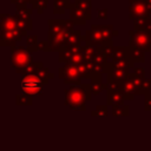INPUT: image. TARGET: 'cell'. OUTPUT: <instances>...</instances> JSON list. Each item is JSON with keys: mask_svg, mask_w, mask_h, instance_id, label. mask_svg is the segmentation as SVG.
Here are the masks:
<instances>
[{"mask_svg": "<svg viewBox=\"0 0 151 151\" xmlns=\"http://www.w3.org/2000/svg\"><path fill=\"white\" fill-rule=\"evenodd\" d=\"M12 2H18V4H27L31 2V0H11Z\"/></svg>", "mask_w": 151, "mask_h": 151, "instance_id": "7", "label": "cell"}, {"mask_svg": "<svg viewBox=\"0 0 151 151\" xmlns=\"http://www.w3.org/2000/svg\"><path fill=\"white\" fill-rule=\"evenodd\" d=\"M106 12H107L106 9H104V11H103V9H99V11H98V13H99L98 17H99V18H106Z\"/></svg>", "mask_w": 151, "mask_h": 151, "instance_id": "6", "label": "cell"}, {"mask_svg": "<svg viewBox=\"0 0 151 151\" xmlns=\"http://www.w3.org/2000/svg\"><path fill=\"white\" fill-rule=\"evenodd\" d=\"M47 2H48V0H31L33 8L38 9V12H40V13H42L44 9L47 7Z\"/></svg>", "mask_w": 151, "mask_h": 151, "instance_id": "4", "label": "cell"}, {"mask_svg": "<svg viewBox=\"0 0 151 151\" xmlns=\"http://www.w3.org/2000/svg\"><path fill=\"white\" fill-rule=\"evenodd\" d=\"M21 87L24 91H26L27 93H34L40 88V83L35 79L32 78H26L25 80H22Z\"/></svg>", "mask_w": 151, "mask_h": 151, "instance_id": "2", "label": "cell"}, {"mask_svg": "<svg viewBox=\"0 0 151 151\" xmlns=\"http://www.w3.org/2000/svg\"><path fill=\"white\" fill-rule=\"evenodd\" d=\"M77 6H79L81 9L87 12L90 14V8H91V0H76Z\"/></svg>", "mask_w": 151, "mask_h": 151, "instance_id": "5", "label": "cell"}, {"mask_svg": "<svg viewBox=\"0 0 151 151\" xmlns=\"http://www.w3.org/2000/svg\"><path fill=\"white\" fill-rule=\"evenodd\" d=\"M144 1H145L146 6H147V11H149V13H151V0H144Z\"/></svg>", "mask_w": 151, "mask_h": 151, "instance_id": "8", "label": "cell"}, {"mask_svg": "<svg viewBox=\"0 0 151 151\" xmlns=\"http://www.w3.org/2000/svg\"><path fill=\"white\" fill-rule=\"evenodd\" d=\"M71 6L70 0H54V13H64V11Z\"/></svg>", "mask_w": 151, "mask_h": 151, "instance_id": "3", "label": "cell"}, {"mask_svg": "<svg viewBox=\"0 0 151 151\" xmlns=\"http://www.w3.org/2000/svg\"><path fill=\"white\" fill-rule=\"evenodd\" d=\"M130 2V18H144L149 13L147 6L144 0H129Z\"/></svg>", "mask_w": 151, "mask_h": 151, "instance_id": "1", "label": "cell"}]
</instances>
